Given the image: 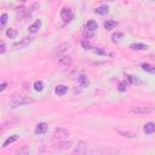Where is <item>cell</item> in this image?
<instances>
[{"mask_svg":"<svg viewBox=\"0 0 155 155\" xmlns=\"http://www.w3.org/2000/svg\"><path fill=\"white\" fill-rule=\"evenodd\" d=\"M32 102H33L32 99H28V98L23 97L22 95H18V93H16V95H13L10 98V108L15 109V108H17V107H21L23 104H28V103H32Z\"/></svg>","mask_w":155,"mask_h":155,"instance_id":"6da1fadb","label":"cell"},{"mask_svg":"<svg viewBox=\"0 0 155 155\" xmlns=\"http://www.w3.org/2000/svg\"><path fill=\"white\" fill-rule=\"evenodd\" d=\"M69 48H70V45H69V44H67V43H63V44L58 45L57 48H56L55 50H53V52H52V57H53V58H61L67 51L69 50Z\"/></svg>","mask_w":155,"mask_h":155,"instance_id":"7a4b0ae2","label":"cell"},{"mask_svg":"<svg viewBox=\"0 0 155 155\" xmlns=\"http://www.w3.org/2000/svg\"><path fill=\"white\" fill-rule=\"evenodd\" d=\"M59 15H61V18H62L65 23H69V22H72L74 19V13H73V11L69 8L62 9V10H61Z\"/></svg>","mask_w":155,"mask_h":155,"instance_id":"3957f363","label":"cell"},{"mask_svg":"<svg viewBox=\"0 0 155 155\" xmlns=\"http://www.w3.org/2000/svg\"><path fill=\"white\" fill-rule=\"evenodd\" d=\"M154 112H155V108L153 107H132L131 108V113L133 114H149Z\"/></svg>","mask_w":155,"mask_h":155,"instance_id":"277c9868","label":"cell"},{"mask_svg":"<svg viewBox=\"0 0 155 155\" xmlns=\"http://www.w3.org/2000/svg\"><path fill=\"white\" fill-rule=\"evenodd\" d=\"M32 41H33V38H30V37H25V38H23L19 43H16L15 45H13V48H15V49H22V48H24V46L29 45Z\"/></svg>","mask_w":155,"mask_h":155,"instance_id":"5b68a950","label":"cell"},{"mask_svg":"<svg viewBox=\"0 0 155 155\" xmlns=\"http://www.w3.org/2000/svg\"><path fill=\"white\" fill-rule=\"evenodd\" d=\"M53 136H55V138H65L67 136H69V131L63 129V127H58Z\"/></svg>","mask_w":155,"mask_h":155,"instance_id":"8992f818","label":"cell"},{"mask_svg":"<svg viewBox=\"0 0 155 155\" xmlns=\"http://www.w3.org/2000/svg\"><path fill=\"white\" fill-rule=\"evenodd\" d=\"M48 130H49V125L48 124L46 123H40L35 127V133L37 134H44V133L48 132Z\"/></svg>","mask_w":155,"mask_h":155,"instance_id":"52a82bcc","label":"cell"},{"mask_svg":"<svg viewBox=\"0 0 155 155\" xmlns=\"http://www.w3.org/2000/svg\"><path fill=\"white\" fill-rule=\"evenodd\" d=\"M86 147H87L86 143L83 142V141H80V142L78 143V145H76V148L74 149V154H86V152H87Z\"/></svg>","mask_w":155,"mask_h":155,"instance_id":"ba28073f","label":"cell"},{"mask_svg":"<svg viewBox=\"0 0 155 155\" xmlns=\"http://www.w3.org/2000/svg\"><path fill=\"white\" fill-rule=\"evenodd\" d=\"M116 132L123 136L125 138H136L137 137V133L136 132H132V131H121V130H116Z\"/></svg>","mask_w":155,"mask_h":155,"instance_id":"9c48e42d","label":"cell"},{"mask_svg":"<svg viewBox=\"0 0 155 155\" xmlns=\"http://www.w3.org/2000/svg\"><path fill=\"white\" fill-rule=\"evenodd\" d=\"M40 27H41V21H40V19H37L34 23L29 25L28 30H29V33H33V34H34V33H37L40 29Z\"/></svg>","mask_w":155,"mask_h":155,"instance_id":"30bf717a","label":"cell"},{"mask_svg":"<svg viewBox=\"0 0 155 155\" xmlns=\"http://www.w3.org/2000/svg\"><path fill=\"white\" fill-rule=\"evenodd\" d=\"M143 131H144V133H147V134L154 133V132H155V124H154V123H147V124L144 125V127H143Z\"/></svg>","mask_w":155,"mask_h":155,"instance_id":"8fae6325","label":"cell"},{"mask_svg":"<svg viewBox=\"0 0 155 155\" xmlns=\"http://www.w3.org/2000/svg\"><path fill=\"white\" fill-rule=\"evenodd\" d=\"M78 81H79V85L81 87H87L90 85V80H89V78H87L86 75H80L78 78Z\"/></svg>","mask_w":155,"mask_h":155,"instance_id":"7c38bea8","label":"cell"},{"mask_svg":"<svg viewBox=\"0 0 155 155\" xmlns=\"http://www.w3.org/2000/svg\"><path fill=\"white\" fill-rule=\"evenodd\" d=\"M67 91H68V87H67L65 85H57L56 89H55L56 95H58V96H63Z\"/></svg>","mask_w":155,"mask_h":155,"instance_id":"4fadbf2b","label":"cell"},{"mask_svg":"<svg viewBox=\"0 0 155 155\" xmlns=\"http://www.w3.org/2000/svg\"><path fill=\"white\" fill-rule=\"evenodd\" d=\"M58 63L63 67H68L72 64V58L70 57H67V56H62L58 59Z\"/></svg>","mask_w":155,"mask_h":155,"instance_id":"5bb4252c","label":"cell"},{"mask_svg":"<svg viewBox=\"0 0 155 155\" xmlns=\"http://www.w3.org/2000/svg\"><path fill=\"white\" fill-rule=\"evenodd\" d=\"M85 27H86V29L87 30H90V32H93V30H96L97 28H98V24H97V22L96 21H89L86 24H85Z\"/></svg>","mask_w":155,"mask_h":155,"instance_id":"9a60e30c","label":"cell"},{"mask_svg":"<svg viewBox=\"0 0 155 155\" xmlns=\"http://www.w3.org/2000/svg\"><path fill=\"white\" fill-rule=\"evenodd\" d=\"M96 13H98V15H107L108 12H109V8H108L107 5H102V6H99V8H97L95 10Z\"/></svg>","mask_w":155,"mask_h":155,"instance_id":"2e32d148","label":"cell"},{"mask_svg":"<svg viewBox=\"0 0 155 155\" xmlns=\"http://www.w3.org/2000/svg\"><path fill=\"white\" fill-rule=\"evenodd\" d=\"M126 78L132 85H141L142 84V80H139L137 76H134V75H126Z\"/></svg>","mask_w":155,"mask_h":155,"instance_id":"e0dca14e","label":"cell"},{"mask_svg":"<svg viewBox=\"0 0 155 155\" xmlns=\"http://www.w3.org/2000/svg\"><path fill=\"white\" fill-rule=\"evenodd\" d=\"M142 69H143L144 72L155 74V65H152V64H149V63H144V64H142Z\"/></svg>","mask_w":155,"mask_h":155,"instance_id":"ac0fdd59","label":"cell"},{"mask_svg":"<svg viewBox=\"0 0 155 155\" xmlns=\"http://www.w3.org/2000/svg\"><path fill=\"white\" fill-rule=\"evenodd\" d=\"M130 48L132 50H137V51H142V50H147L148 49V46L144 45V44H139V43H136V44H132Z\"/></svg>","mask_w":155,"mask_h":155,"instance_id":"d6986e66","label":"cell"},{"mask_svg":"<svg viewBox=\"0 0 155 155\" xmlns=\"http://www.w3.org/2000/svg\"><path fill=\"white\" fill-rule=\"evenodd\" d=\"M18 138H19V137L17 136V134H13V136L9 137V138L6 139L5 142H4V144H3V148H6V147H8L9 144H11V143H13V142H16V141H17Z\"/></svg>","mask_w":155,"mask_h":155,"instance_id":"ffe728a7","label":"cell"},{"mask_svg":"<svg viewBox=\"0 0 155 155\" xmlns=\"http://www.w3.org/2000/svg\"><path fill=\"white\" fill-rule=\"evenodd\" d=\"M116 25H118V22H115V21H105L104 22V28L107 30H110L113 28H115Z\"/></svg>","mask_w":155,"mask_h":155,"instance_id":"44dd1931","label":"cell"},{"mask_svg":"<svg viewBox=\"0 0 155 155\" xmlns=\"http://www.w3.org/2000/svg\"><path fill=\"white\" fill-rule=\"evenodd\" d=\"M72 147V143L70 142H59L56 144V148L57 149H68V148Z\"/></svg>","mask_w":155,"mask_h":155,"instance_id":"7402d4cb","label":"cell"},{"mask_svg":"<svg viewBox=\"0 0 155 155\" xmlns=\"http://www.w3.org/2000/svg\"><path fill=\"white\" fill-rule=\"evenodd\" d=\"M17 30L15 29V28H9L8 30H6V35H8L10 39H15L16 37H17Z\"/></svg>","mask_w":155,"mask_h":155,"instance_id":"603a6c76","label":"cell"},{"mask_svg":"<svg viewBox=\"0 0 155 155\" xmlns=\"http://www.w3.org/2000/svg\"><path fill=\"white\" fill-rule=\"evenodd\" d=\"M34 90L40 92V91H43L44 90V83L43 81H35L34 83Z\"/></svg>","mask_w":155,"mask_h":155,"instance_id":"cb8c5ba5","label":"cell"},{"mask_svg":"<svg viewBox=\"0 0 155 155\" xmlns=\"http://www.w3.org/2000/svg\"><path fill=\"white\" fill-rule=\"evenodd\" d=\"M124 37V34L123 33H115V34H113V37H112V39H113V41L114 43H116V41H119V40Z\"/></svg>","mask_w":155,"mask_h":155,"instance_id":"d4e9b609","label":"cell"},{"mask_svg":"<svg viewBox=\"0 0 155 155\" xmlns=\"http://www.w3.org/2000/svg\"><path fill=\"white\" fill-rule=\"evenodd\" d=\"M126 89H127V84H126V81H121V83L119 84L118 90H119L120 92H125V91H126Z\"/></svg>","mask_w":155,"mask_h":155,"instance_id":"484cf974","label":"cell"},{"mask_svg":"<svg viewBox=\"0 0 155 155\" xmlns=\"http://www.w3.org/2000/svg\"><path fill=\"white\" fill-rule=\"evenodd\" d=\"M8 22V13H3L1 15V27H4Z\"/></svg>","mask_w":155,"mask_h":155,"instance_id":"4316f807","label":"cell"},{"mask_svg":"<svg viewBox=\"0 0 155 155\" xmlns=\"http://www.w3.org/2000/svg\"><path fill=\"white\" fill-rule=\"evenodd\" d=\"M93 52L98 53V55H105V52L103 50H101V49H95V50H93Z\"/></svg>","mask_w":155,"mask_h":155,"instance_id":"83f0119b","label":"cell"},{"mask_svg":"<svg viewBox=\"0 0 155 155\" xmlns=\"http://www.w3.org/2000/svg\"><path fill=\"white\" fill-rule=\"evenodd\" d=\"M5 51H6V49H5V44L1 43V44H0V53H4Z\"/></svg>","mask_w":155,"mask_h":155,"instance_id":"f1b7e54d","label":"cell"},{"mask_svg":"<svg viewBox=\"0 0 155 155\" xmlns=\"http://www.w3.org/2000/svg\"><path fill=\"white\" fill-rule=\"evenodd\" d=\"M83 46H84L86 50H90V49H91V46H90L89 44H86V41H83Z\"/></svg>","mask_w":155,"mask_h":155,"instance_id":"f546056e","label":"cell"},{"mask_svg":"<svg viewBox=\"0 0 155 155\" xmlns=\"http://www.w3.org/2000/svg\"><path fill=\"white\" fill-rule=\"evenodd\" d=\"M6 86H8V84H6V83H3L1 86H0V91H4V90L6 89Z\"/></svg>","mask_w":155,"mask_h":155,"instance_id":"4dcf8cb0","label":"cell"},{"mask_svg":"<svg viewBox=\"0 0 155 155\" xmlns=\"http://www.w3.org/2000/svg\"><path fill=\"white\" fill-rule=\"evenodd\" d=\"M21 1H27V0H21Z\"/></svg>","mask_w":155,"mask_h":155,"instance_id":"1f68e13d","label":"cell"},{"mask_svg":"<svg viewBox=\"0 0 155 155\" xmlns=\"http://www.w3.org/2000/svg\"><path fill=\"white\" fill-rule=\"evenodd\" d=\"M110 1H114V0H110Z\"/></svg>","mask_w":155,"mask_h":155,"instance_id":"d6a6232c","label":"cell"}]
</instances>
